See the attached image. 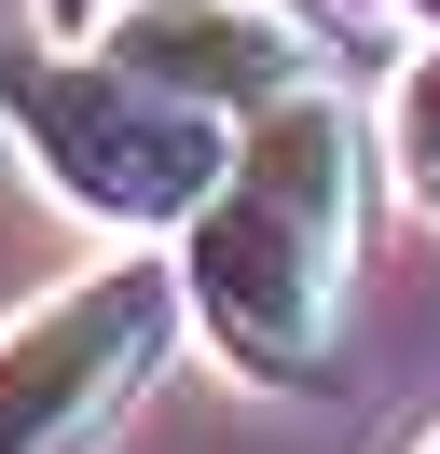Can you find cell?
I'll list each match as a JSON object with an SVG mask.
<instances>
[{
	"label": "cell",
	"instance_id": "1",
	"mask_svg": "<svg viewBox=\"0 0 440 454\" xmlns=\"http://www.w3.org/2000/svg\"><path fill=\"white\" fill-rule=\"evenodd\" d=\"M358 111L344 97H289V111L234 124V179L220 207L179 234V289L192 317L220 331V358L289 386V372L330 358V317H344V276H358Z\"/></svg>",
	"mask_w": 440,
	"mask_h": 454
},
{
	"label": "cell",
	"instance_id": "2",
	"mask_svg": "<svg viewBox=\"0 0 440 454\" xmlns=\"http://www.w3.org/2000/svg\"><path fill=\"white\" fill-rule=\"evenodd\" d=\"M0 124L110 234H192L234 179V124L138 83L124 56H0Z\"/></svg>",
	"mask_w": 440,
	"mask_h": 454
},
{
	"label": "cell",
	"instance_id": "3",
	"mask_svg": "<svg viewBox=\"0 0 440 454\" xmlns=\"http://www.w3.org/2000/svg\"><path fill=\"white\" fill-rule=\"evenodd\" d=\"M179 262H97L0 331V454H97L179 344Z\"/></svg>",
	"mask_w": 440,
	"mask_h": 454
},
{
	"label": "cell",
	"instance_id": "4",
	"mask_svg": "<svg viewBox=\"0 0 440 454\" xmlns=\"http://www.w3.org/2000/svg\"><path fill=\"white\" fill-rule=\"evenodd\" d=\"M110 56L138 83L220 111V124H262V111H289V97L330 83V28L302 0H124Z\"/></svg>",
	"mask_w": 440,
	"mask_h": 454
},
{
	"label": "cell",
	"instance_id": "5",
	"mask_svg": "<svg viewBox=\"0 0 440 454\" xmlns=\"http://www.w3.org/2000/svg\"><path fill=\"white\" fill-rule=\"evenodd\" d=\"M385 166L440 207V42H427V56H399V83H385Z\"/></svg>",
	"mask_w": 440,
	"mask_h": 454
},
{
	"label": "cell",
	"instance_id": "6",
	"mask_svg": "<svg viewBox=\"0 0 440 454\" xmlns=\"http://www.w3.org/2000/svg\"><path fill=\"white\" fill-rule=\"evenodd\" d=\"M42 28H97V0H42Z\"/></svg>",
	"mask_w": 440,
	"mask_h": 454
},
{
	"label": "cell",
	"instance_id": "7",
	"mask_svg": "<svg viewBox=\"0 0 440 454\" xmlns=\"http://www.w3.org/2000/svg\"><path fill=\"white\" fill-rule=\"evenodd\" d=\"M399 14H412V28H427V42H440V0H399Z\"/></svg>",
	"mask_w": 440,
	"mask_h": 454
},
{
	"label": "cell",
	"instance_id": "8",
	"mask_svg": "<svg viewBox=\"0 0 440 454\" xmlns=\"http://www.w3.org/2000/svg\"><path fill=\"white\" fill-rule=\"evenodd\" d=\"M427 454H440V441H427Z\"/></svg>",
	"mask_w": 440,
	"mask_h": 454
}]
</instances>
